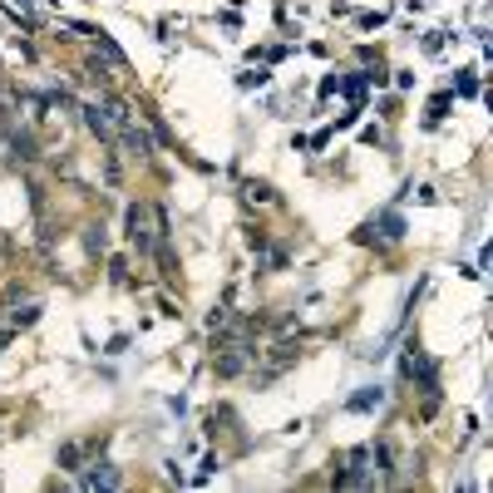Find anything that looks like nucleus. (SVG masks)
I'll return each instance as SVG.
<instances>
[{
  "label": "nucleus",
  "mask_w": 493,
  "mask_h": 493,
  "mask_svg": "<svg viewBox=\"0 0 493 493\" xmlns=\"http://www.w3.org/2000/svg\"><path fill=\"white\" fill-rule=\"evenodd\" d=\"M79 459H84V449H79V444H60V469H70V474H74V469H79Z\"/></svg>",
  "instance_id": "obj_12"
},
{
  "label": "nucleus",
  "mask_w": 493,
  "mask_h": 493,
  "mask_svg": "<svg viewBox=\"0 0 493 493\" xmlns=\"http://www.w3.org/2000/svg\"><path fill=\"white\" fill-rule=\"evenodd\" d=\"M444 40H449V35H444V30H434V35H424V50H429V55H439V50H444Z\"/></svg>",
  "instance_id": "obj_17"
},
{
  "label": "nucleus",
  "mask_w": 493,
  "mask_h": 493,
  "mask_svg": "<svg viewBox=\"0 0 493 493\" xmlns=\"http://www.w3.org/2000/svg\"><path fill=\"white\" fill-rule=\"evenodd\" d=\"M118 138H123V148H128L133 158H153V133H148V128H138L133 118L118 128Z\"/></svg>",
  "instance_id": "obj_4"
},
{
  "label": "nucleus",
  "mask_w": 493,
  "mask_h": 493,
  "mask_svg": "<svg viewBox=\"0 0 493 493\" xmlns=\"http://www.w3.org/2000/svg\"><path fill=\"white\" fill-rule=\"evenodd\" d=\"M370 227H380V237H390V242L404 237V217H399V212H380V217H370Z\"/></svg>",
  "instance_id": "obj_8"
},
{
  "label": "nucleus",
  "mask_w": 493,
  "mask_h": 493,
  "mask_svg": "<svg viewBox=\"0 0 493 493\" xmlns=\"http://www.w3.org/2000/svg\"><path fill=\"white\" fill-rule=\"evenodd\" d=\"M454 94H459V99H474V94H479V79H474V70H459V79H454Z\"/></svg>",
  "instance_id": "obj_11"
},
{
  "label": "nucleus",
  "mask_w": 493,
  "mask_h": 493,
  "mask_svg": "<svg viewBox=\"0 0 493 493\" xmlns=\"http://www.w3.org/2000/svg\"><path fill=\"white\" fill-rule=\"evenodd\" d=\"M242 197H247V202H272V183H242Z\"/></svg>",
  "instance_id": "obj_13"
},
{
  "label": "nucleus",
  "mask_w": 493,
  "mask_h": 493,
  "mask_svg": "<svg viewBox=\"0 0 493 493\" xmlns=\"http://www.w3.org/2000/svg\"><path fill=\"white\" fill-rule=\"evenodd\" d=\"M380 404H385V390H380V385H365L360 394H350V399H345V409H350V414H370V409H380Z\"/></svg>",
  "instance_id": "obj_5"
},
{
  "label": "nucleus",
  "mask_w": 493,
  "mask_h": 493,
  "mask_svg": "<svg viewBox=\"0 0 493 493\" xmlns=\"http://www.w3.org/2000/svg\"><path fill=\"white\" fill-rule=\"evenodd\" d=\"M267 79H272V74H267L262 65H257V70H247V74H237V84H242V89H262Z\"/></svg>",
  "instance_id": "obj_15"
},
{
  "label": "nucleus",
  "mask_w": 493,
  "mask_h": 493,
  "mask_svg": "<svg viewBox=\"0 0 493 493\" xmlns=\"http://www.w3.org/2000/svg\"><path fill=\"white\" fill-rule=\"evenodd\" d=\"M79 489H118V469H113V464H94V469L79 479Z\"/></svg>",
  "instance_id": "obj_6"
},
{
  "label": "nucleus",
  "mask_w": 493,
  "mask_h": 493,
  "mask_svg": "<svg viewBox=\"0 0 493 493\" xmlns=\"http://www.w3.org/2000/svg\"><path fill=\"white\" fill-rule=\"evenodd\" d=\"M380 459H375V444H360V449H350L345 459H340V469L331 474V484L336 489H370V484H380Z\"/></svg>",
  "instance_id": "obj_2"
},
{
  "label": "nucleus",
  "mask_w": 493,
  "mask_h": 493,
  "mask_svg": "<svg viewBox=\"0 0 493 493\" xmlns=\"http://www.w3.org/2000/svg\"><path fill=\"white\" fill-rule=\"evenodd\" d=\"M35 321H40V306H35V301H25L20 311H10V316H5V331H25V326H35Z\"/></svg>",
  "instance_id": "obj_9"
},
{
  "label": "nucleus",
  "mask_w": 493,
  "mask_h": 493,
  "mask_svg": "<svg viewBox=\"0 0 493 493\" xmlns=\"http://www.w3.org/2000/svg\"><path fill=\"white\" fill-rule=\"evenodd\" d=\"M89 40H94V45H99V55H104V60H109L113 70H123V65H128V55L118 50V40H113V35H104V30H94Z\"/></svg>",
  "instance_id": "obj_7"
},
{
  "label": "nucleus",
  "mask_w": 493,
  "mask_h": 493,
  "mask_svg": "<svg viewBox=\"0 0 493 493\" xmlns=\"http://www.w3.org/2000/svg\"><path fill=\"white\" fill-rule=\"evenodd\" d=\"M123 237L138 247V252H153V242H158V232H153V207L148 202H128V212H123Z\"/></svg>",
  "instance_id": "obj_3"
},
{
  "label": "nucleus",
  "mask_w": 493,
  "mask_h": 493,
  "mask_svg": "<svg viewBox=\"0 0 493 493\" xmlns=\"http://www.w3.org/2000/svg\"><path fill=\"white\" fill-rule=\"evenodd\" d=\"M79 79H89V84H99V89H104V84H109V65H99V60H89Z\"/></svg>",
  "instance_id": "obj_14"
},
{
  "label": "nucleus",
  "mask_w": 493,
  "mask_h": 493,
  "mask_svg": "<svg viewBox=\"0 0 493 493\" xmlns=\"http://www.w3.org/2000/svg\"><path fill=\"white\" fill-rule=\"evenodd\" d=\"M109 272H113V282H128V262H123V257H113Z\"/></svg>",
  "instance_id": "obj_18"
},
{
  "label": "nucleus",
  "mask_w": 493,
  "mask_h": 493,
  "mask_svg": "<svg viewBox=\"0 0 493 493\" xmlns=\"http://www.w3.org/2000/svg\"><path fill=\"white\" fill-rule=\"evenodd\" d=\"M128 118H133V109L113 94H99L94 104H84V123H89V133H94L99 143H118V128Z\"/></svg>",
  "instance_id": "obj_1"
},
{
  "label": "nucleus",
  "mask_w": 493,
  "mask_h": 493,
  "mask_svg": "<svg viewBox=\"0 0 493 493\" xmlns=\"http://www.w3.org/2000/svg\"><path fill=\"white\" fill-rule=\"evenodd\" d=\"M84 247H89V257H104V252H109V232H104V227H84Z\"/></svg>",
  "instance_id": "obj_10"
},
{
  "label": "nucleus",
  "mask_w": 493,
  "mask_h": 493,
  "mask_svg": "<svg viewBox=\"0 0 493 493\" xmlns=\"http://www.w3.org/2000/svg\"><path fill=\"white\" fill-rule=\"evenodd\" d=\"M444 113H449V94H439V99H434V104H429V113H424V123L434 128V123H439Z\"/></svg>",
  "instance_id": "obj_16"
}]
</instances>
